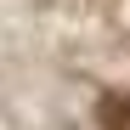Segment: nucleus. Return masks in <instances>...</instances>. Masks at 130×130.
Here are the masks:
<instances>
[{
    "instance_id": "nucleus-1",
    "label": "nucleus",
    "mask_w": 130,
    "mask_h": 130,
    "mask_svg": "<svg viewBox=\"0 0 130 130\" xmlns=\"http://www.w3.org/2000/svg\"><path fill=\"white\" fill-rule=\"evenodd\" d=\"M96 124L102 130H130V91H107L96 102Z\"/></svg>"
}]
</instances>
